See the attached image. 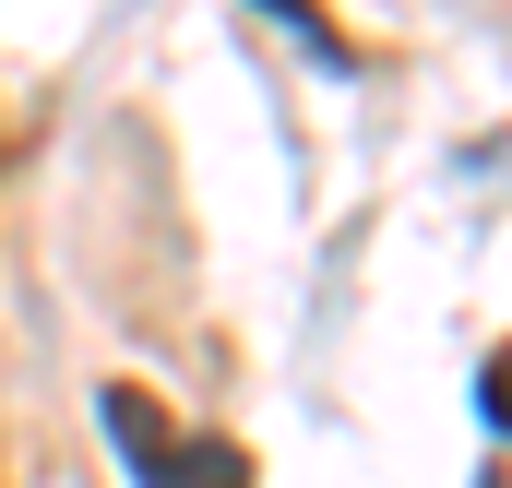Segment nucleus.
Returning <instances> with one entry per match:
<instances>
[{"instance_id": "nucleus-1", "label": "nucleus", "mask_w": 512, "mask_h": 488, "mask_svg": "<svg viewBox=\"0 0 512 488\" xmlns=\"http://www.w3.org/2000/svg\"><path fill=\"white\" fill-rule=\"evenodd\" d=\"M96 417H108V441H120V465L143 488H251V453H239V441H191L143 381H108Z\"/></svg>"}, {"instance_id": "nucleus-2", "label": "nucleus", "mask_w": 512, "mask_h": 488, "mask_svg": "<svg viewBox=\"0 0 512 488\" xmlns=\"http://www.w3.org/2000/svg\"><path fill=\"white\" fill-rule=\"evenodd\" d=\"M262 12H274L286 36H310V60H322V72H358V48H346V36H334V24H322L310 0H262Z\"/></svg>"}, {"instance_id": "nucleus-3", "label": "nucleus", "mask_w": 512, "mask_h": 488, "mask_svg": "<svg viewBox=\"0 0 512 488\" xmlns=\"http://www.w3.org/2000/svg\"><path fill=\"white\" fill-rule=\"evenodd\" d=\"M477 405H489V429H512V369H489V381H477Z\"/></svg>"}, {"instance_id": "nucleus-4", "label": "nucleus", "mask_w": 512, "mask_h": 488, "mask_svg": "<svg viewBox=\"0 0 512 488\" xmlns=\"http://www.w3.org/2000/svg\"><path fill=\"white\" fill-rule=\"evenodd\" d=\"M489 488H501V477H489Z\"/></svg>"}]
</instances>
